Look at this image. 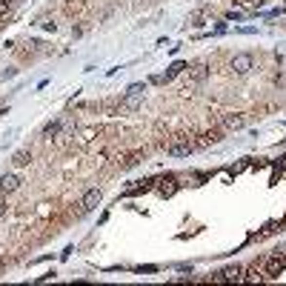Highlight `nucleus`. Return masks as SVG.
I'll return each instance as SVG.
<instances>
[{"label": "nucleus", "instance_id": "39448f33", "mask_svg": "<svg viewBox=\"0 0 286 286\" xmlns=\"http://www.w3.org/2000/svg\"><path fill=\"white\" fill-rule=\"evenodd\" d=\"M223 126H226V129H243V126H246V114H241V112L223 114Z\"/></svg>", "mask_w": 286, "mask_h": 286}, {"label": "nucleus", "instance_id": "9d476101", "mask_svg": "<svg viewBox=\"0 0 286 286\" xmlns=\"http://www.w3.org/2000/svg\"><path fill=\"white\" fill-rule=\"evenodd\" d=\"M60 129H63V120H52V123H46L43 126V137L46 140H52V137L60 134Z\"/></svg>", "mask_w": 286, "mask_h": 286}, {"label": "nucleus", "instance_id": "0eeeda50", "mask_svg": "<svg viewBox=\"0 0 286 286\" xmlns=\"http://www.w3.org/2000/svg\"><path fill=\"white\" fill-rule=\"evenodd\" d=\"M140 103H143V95H132V92H126V97L120 100V112H134Z\"/></svg>", "mask_w": 286, "mask_h": 286}, {"label": "nucleus", "instance_id": "ddd939ff", "mask_svg": "<svg viewBox=\"0 0 286 286\" xmlns=\"http://www.w3.org/2000/svg\"><path fill=\"white\" fill-rule=\"evenodd\" d=\"M95 134H97V129H83V132H80V143H89Z\"/></svg>", "mask_w": 286, "mask_h": 286}, {"label": "nucleus", "instance_id": "9b49d317", "mask_svg": "<svg viewBox=\"0 0 286 286\" xmlns=\"http://www.w3.org/2000/svg\"><path fill=\"white\" fill-rule=\"evenodd\" d=\"M29 160H32V152H15V157H12V163L15 166H29Z\"/></svg>", "mask_w": 286, "mask_h": 286}, {"label": "nucleus", "instance_id": "6e6552de", "mask_svg": "<svg viewBox=\"0 0 286 286\" xmlns=\"http://www.w3.org/2000/svg\"><path fill=\"white\" fill-rule=\"evenodd\" d=\"M206 77H209V66L206 63H195V66L189 69V80L192 83H203Z\"/></svg>", "mask_w": 286, "mask_h": 286}, {"label": "nucleus", "instance_id": "f03ea898", "mask_svg": "<svg viewBox=\"0 0 286 286\" xmlns=\"http://www.w3.org/2000/svg\"><path fill=\"white\" fill-rule=\"evenodd\" d=\"M255 66V60H252V55H235L232 60H229V69L235 72V75H249Z\"/></svg>", "mask_w": 286, "mask_h": 286}, {"label": "nucleus", "instance_id": "423d86ee", "mask_svg": "<svg viewBox=\"0 0 286 286\" xmlns=\"http://www.w3.org/2000/svg\"><path fill=\"white\" fill-rule=\"evenodd\" d=\"M97 203H100V189H89L83 200H80V206H83V212H92V209H97Z\"/></svg>", "mask_w": 286, "mask_h": 286}, {"label": "nucleus", "instance_id": "f8f14e48", "mask_svg": "<svg viewBox=\"0 0 286 286\" xmlns=\"http://www.w3.org/2000/svg\"><path fill=\"white\" fill-rule=\"evenodd\" d=\"M175 177H169V180H163V183H160V195H163V198H169V195H175Z\"/></svg>", "mask_w": 286, "mask_h": 286}, {"label": "nucleus", "instance_id": "20e7f679", "mask_svg": "<svg viewBox=\"0 0 286 286\" xmlns=\"http://www.w3.org/2000/svg\"><path fill=\"white\" fill-rule=\"evenodd\" d=\"M246 275H243V266H229V269H223L220 275H215V284H232V281H243Z\"/></svg>", "mask_w": 286, "mask_h": 286}, {"label": "nucleus", "instance_id": "4468645a", "mask_svg": "<svg viewBox=\"0 0 286 286\" xmlns=\"http://www.w3.org/2000/svg\"><path fill=\"white\" fill-rule=\"evenodd\" d=\"M137 160H140V154H129V157H126V160H123V169H129V166H134V163H137Z\"/></svg>", "mask_w": 286, "mask_h": 286}, {"label": "nucleus", "instance_id": "7ed1b4c3", "mask_svg": "<svg viewBox=\"0 0 286 286\" xmlns=\"http://www.w3.org/2000/svg\"><path fill=\"white\" fill-rule=\"evenodd\" d=\"M284 266H286L284 252H278L275 258H269V264H266V269H264V278H278V275L284 272Z\"/></svg>", "mask_w": 286, "mask_h": 286}, {"label": "nucleus", "instance_id": "1a4fd4ad", "mask_svg": "<svg viewBox=\"0 0 286 286\" xmlns=\"http://www.w3.org/2000/svg\"><path fill=\"white\" fill-rule=\"evenodd\" d=\"M18 186H20V177H18V175H3V177H0V192H3V195L15 192Z\"/></svg>", "mask_w": 286, "mask_h": 286}, {"label": "nucleus", "instance_id": "f257e3e1", "mask_svg": "<svg viewBox=\"0 0 286 286\" xmlns=\"http://www.w3.org/2000/svg\"><path fill=\"white\" fill-rule=\"evenodd\" d=\"M192 149H195V143L189 137H177V140H172L166 146V152L172 154V157H186V154H192Z\"/></svg>", "mask_w": 286, "mask_h": 286}, {"label": "nucleus", "instance_id": "2eb2a0df", "mask_svg": "<svg viewBox=\"0 0 286 286\" xmlns=\"http://www.w3.org/2000/svg\"><path fill=\"white\" fill-rule=\"evenodd\" d=\"M129 92H132V95H143V83H132Z\"/></svg>", "mask_w": 286, "mask_h": 286}, {"label": "nucleus", "instance_id": "dca6fc26", "mask_svg": "<svg viewBox=\"0 0 286 286\" xmlns=\"http://www.w3.org/2000/svg\"><path fill=\"white\" fill-rule=\"evenodd\" d=\"M6 215V200H0V218Z\"/></svg>", "mask_w": 286, "mask_h": 286}]
</instances>
